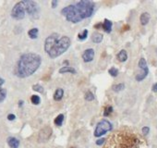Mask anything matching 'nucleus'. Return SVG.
Here are the masks:
<instances>
[{"label":"nucleus","mask_w":157,"mask_h":148,"mask_svg":"<svg viewBox=\"0 0 157 148\" xmlns=\"http://www.w3.org/2000/svg\"><path fill=\"white\" fill-rule=\"evenodd\" d=\"M142 139L129 129H122L112 133L106 139L104 148H143Z\"/></svg>","instance_id":"1"},{"label":"nucleus","mask_w":157,"mask_h":148,"mask_svg":"<svg viewBox=\"0 0 157 148\" xmlns=\"http://www.w3.org/2000/svg\"><path fill=\"white\" fill-rule=\"evenodd\" d=\"M41 62L42 59L39 55L34 53L24 54L17 63L15 74L18 78H27L39 69Z\"/></svg>","instance_id":"2"},{"label":"nucleus","mask_w":157,"mask_h":148,"mask_svg":"<svg viewBox=\"0 0 157 148\" xmlns=\"http://www.w3.org/2000/svg\"><path fill=\"white\" fill-rule=\"evenodd\" d=\"M70 39L67 36H63L58 41L55 43V44L53 46L51 51L48 53L49 56L51 59H55L59 56H61L63 53H65L66 51L68 49V47L70 46Z\"/></svg>","instance_id":"3"},{"label":"nucleus","mask_w":157,"mask_h":148,"mask_svg":"<svg viewBox=\"0 0 157 148\" xmlns=\"http://www.w3.org/2000/svg\"><path fill=\"white\" fill-rule=\"evenodd\" d=\"M61 14L66 17L67 21L72 23H78L83 20V18L81 17L80 13L75 5H70L64 8L61 10Z\"/></svg>","instance_id":"4"},{"label":"nucleus","mask_w":157,"mask_h":148,"mask_svg":"<svg viewBox=\"0 0 157 148\" xmlns=\"http://www.w3.org/2000/svg\"><path fill=\"white\" fill-rule=\"evenodd\" d=\"M75 6L77 7L81 17L83 18V20L86 18L91 17L93 13L94 3L92 1H89V0H82V1L78 2Z\"/></svg>","instance_id":"5"},{"label":"nucleus","mask_w":157,"mask_h":148,"mask_svg":"<svg viewBox=\"0 0 157 148\" xmlns=\"http://www.w3.org/2000/svg\"><path fill=\"white\" fill-rule=\"evenodd\" d=\"M22 2L24 4L25 10H26V12L30 15V17H31L33 19L39 18L40 9L36 2L31 1V0H27V1H22Z\"/></svg>","instance_id":"6"},{"label":"nucleus","mask_w":157,"mask_h":148,"mask_svg":"<svg viewBox=\"0 0 157 148\" xmlns=\"http://www.w3.org/2000/svg\"><path fill=\"white\" fill-rule=\"evenodd\" d=\"M112 124L108 120L102 119L97 124L95 131H94V136L95 137H101L102 135L105 134L107 132H110L112 130Z\"/></svg>","instance_id":"7"},{"label":"nucleus","mask_w":157,"mask_h":148,"mask_svg":"<svg viewBox=\"0 0 157 148\" xmlns=\"http://www.w3.org/2000/svg\"><path fill=\"white\" fill-rule=\"evenodd\" d=\"M25 12H26V10H25V7H24V4L22 1L17 3L14 8L12 9V11H11V16L13 19H15V20H22V19H24L25 17Z\"/></svg>","instance_id":"8"},{"label":"nucleus","mask_w":157,"mask_h":148,"mask_svg":"<svg viewBox=\"0 0 157 148\" xmlns=\"http://www.w3.org/2000/svg\"><path fill=\"white\" fill-rule=\"evenodd\" d=\"M139 68L141 69V72L138 73L136 75V81L138 82H141L142 80H144L147 77L148 73H149V69L147 66V62L145 60V59H141L139 60Z\"/></svg>","instance_id":"9"},{"label":"nucleus","mask_w":157,"mask_h":148,"mask_svg":"<svg viewBox=\"0 0 157 148\" xmlns=\"http://www.w3.org/2000/svg\"><path fill=\"white\" fill-rule=\"evenodd\" d=\"M58 41V34H53L46 38L45 42V50L47 54L51 51V49L53 48V46H55V43Z\"/></svg>","instance_id":"10"},{"label":"nucleus","mask_w":157,"mask_h":148,"mask_svg":"<svg viewBox=\"0 0 157 148\" xmlns=\"http://www.w3.org/2000/svg\"><path fill=\"white\" fill-rule=\"evenodd\" d=\"M52 135V129L46 126L43 129H42L41 132H39V136H38V141L40 143H45L46 142Z\"/></svg>","instance_id":"11"},{"label":"nucleus","mask_w":157,"mask_h":148,"mask_svg":"<svg viewBox=\"0 0 157 148\" xmlns=\"http://www.w3.org/2000/svg\"><path fill=\"white\" fill-rule=\"evenodd\" d=\"M112 25H113L112 21H109V20H107V19H105L104 21V23H102V24H101V23H98V24H96L94 27H95V28L101 27V28H103V30L105 31V33L110 34L111 31H112Z\"/></svg>","instance_id":"12"},{"label":"nucleus","mask_w":157,"mask_h":148,"mask_svg":"<svg viewBox=\"0 0 157 148\" xmlns=\"http://www.w3.org/2000/svg\"><path fill=\"white\" fill-rule=\"evenodd\" d=\"M94 57V50L92 48H89L85 50V52L82 54V59L85 62H91L93 60Z\"/></svg>","instance_id":"13"},{"label":"nucleus","mask_w":157,"mask_h":148,"mask_svg":"<svg viewBox=\"0 0 157 148\" xmlns=\"http://www.w3.org/2000/svg\"><path fill=\"white\" fill-rule=\"evenodd\" d=\"M8 144L11 148H18L20 146V141L15 137H9L8 138Z\"/></svg>","instance_id":"14"},{"label":"nucleus","mask_w":157,"mask_h":148,"mask_svg":"<svg viewBox=\"0 0 157 148\" xmlns=\"http://www.w3.org/2000/svg\"><path fill=\"white\" fill-rule=\"evenodd\" d=\"M5 83L4 79L0 78V103L2 101H4V99L6 98V95H7V90L2 88V85Z\"/></svg>","instance_id":"15"},{"label":"nucleus","mask_w":157,"mask_h":148,"mask_svg":"<svg viewBox=\"0 0 157 148\" xmlns=\"http://www.w3.org/2000/svg\"><path fill=\"white\" fill-rule=\"evenodd\" d=\"M150 19H151V16L148 12H144L141 15V18H140V21H141V25H147L150 21Z\"/></svg>","instance_id":"16"},{"label":"nucleus","mask_w":157,"mask_h":148,"mask_svg":"<svg viewBox=\"0 0 157 148\" xmlns=\"http://www.w3.org/2000/svg\"><path fill=\"white\" fill-rule=\"evenodd\" d=\"M117 59L120 62H125L128 59V54L126 50H121L120 52L117 54Z\"/></svg>","instance_id":"17"},{"label":"nucleus","mask_w":157,"mask_h":148,"mask_svg":"<svg viewBox=\"0 0 157 148\" xmlns=\"http://www.w3.org/2000/svg\"><path fill=\"white\" fill-rule=\"evenodd\" d=\"M63 95H64V91H63V89L58 88V89H56V91L55 92L54 99L55 101H60L63 97Z\"/></svg>","instance_id":"18"},{"label":"nucleus","mask_w":157,"mask_h":148,"mask_svg":"<svg viewBox=\"0 0 157 148\" xmlns=\"http://www.w3.org/2000/svg\"><path fill=\"white\" fill-rule=\"evenodd\" d=\"M67 72H70V73H72V74H75L76 73V69L71 68V67H68V66H65L59 69V73L63 74V73H67Z\"/></svg>","instance_id":"19"},{"label":"nucleus","mask_w":157,"mask_h":148,"mask_svg":"<svg viewBox=\"0 0 157 148\" xmlns=\"http://www.w3.org/2000/svg\"><path fill=\"white\" fill-rule=\"evenodd\" d=\"M92 40L93 43L95 44H99L103 41V35L100 34V33H94L92 36Z\"/></svg>","instance_id":"20"},{"label":"nucleus","mask_w":157,"mask_h":148,"mask_svg":"<svg viewBox=\"0 0 157 148\" xmlns=\"http://www.w3.org/2000/svg\"><path fill=\"white\" fill-rule=\"evenodd\" d=\"M38 33H39L38 29L33 28V29H31L28 31V34H29L30 38H31V39H36V38L38 37Z\"/></svg>","instance_id":"21"},{"label":"nucleus","mask_w":157,"mask_h":148,"mask_svg":"<svg viewBox=\"0 0 157 148\" xmlns=\"http://www.w3.org/2000/svg\"><path fill=\"white\" fill-rule=\"evenodd\" d=\"M63 120H64V115L59 114L58 117L55 118V124L56 126H61L62 123H63Z\"/></svg>","instance_id":"22"},{"label":"nucleus","mask_w":157,"mask_h":148,"mask_svg":"<svg viewBox=\"0 0 157 148\" xmlns=\"http://www.w3.org/2000/svg\"><path fill=\"white\" fill-rule=\"evenodd\" d=\"M125 88L124 83H118V84H116L113 86V90H114L115 92H120Z\"/></svg>","instance_id":"23"},{"label":"nucleus","mask_w":157,"mask_h":148,"mask_svg":"<svg viewBox=\"0 0 157 148\" xmlns=\"http://www.w3.org/2000/svg\"><path fill=\"white\" fill-rule=\"evenodd\" d=\"M31 103H33V105H39L40 104V101H41V99H40V97L38 95H33L31 97Z\"/></svg>","instance_id":"24"},{"label":"nucleus","mask_w":157,"mask_h":148,"mask_svg":"<svg viewBox=\"0 0 157 148\" xmlns=\"http://www.w3.org/2000/svg\"><path fill=\"white\" fill-rule=\"evenodd\" d=\"M84 98H85V100H87V101H92L93 99H94V95H93V94L92 93V92H87L86 94H85V96H84Z\"/></svg>","instance_id":"25"},{"label":"nucleus","mask_w":157,"mask_h":148,"mask_svg":"<svg viewBox=\"0 0 157 148\" xmlns=\"http://www.w3.org/2000/svg\"><path fill=\"white\" fill-rule=\"evenodd\" d=\"M87 35H88V30H84L81 34H78V38L80 40H84L87 38Z\"/></svg>","instance_id":"26"},{"label":"nucleus","mask_w":157,"mask_h":148,"mask_svg":"<svg viewBox=\"0 0 157 148\" xmlns=\"http://www.w3.org/2000/svg\"><path fill=\"white\" fill-rule=\"evenodd\" d=\"M108 72H109V74H110L111 76H113V77H117V76L118 75V70H117V69H116L115 67L111 68V69L108 70Z\"/></svg>","instance_id":"27"},{"label":"nucleus","mask_w":157,"mask_h":148,"mask_svg":"<svg viewBox=\"0 0 157 148\" xmlns=\"http://www.w3.org/2000/svg\"><path fill=\"white\" fill-rule=\"evenodd\" d=\"M33 89L34 90V91H37V92L42 93V94L45 92V90H43V86H41L40 84H34V85L33 86Z\"/></svg>","instance_id":"28"},{"label":"nucleus","mask_w":157,"mask_h":148,"mask_svg":"<svg viewBox=\"0 0 157 148\" xmlns=\"http://www.w3.org/2000/svg\"><path fill=\"white\" fill-rule=\"evenodd\" d=\"M112 112H113V107L111 106H109V107H107L104 109V117H107V116H109Z\"/></svg>","instance_id":"29"},{"label":"nucleus","mask_w":157,"mask_h":148,"mask_svg":"<svg viewBox=\"0 0 157 148\" xmlns=\"http://www.w3.org/2000/svg\"><path fill=\"white\" fill-rule=\"evenodd\" d=\"M149 132H150V128L149 127H143L142 128V133L144 135H147L149 133Z\"/></svg>","instance_id":"30"},{"label":"nucleus","mask_w":157,"mask_h":148,"mask_svg":"<svg viewBox=\"0 0 157 148\" xmlns=\"http://www.w3.org/2000/svg\"><path fill=\"white\" fill-rule=\"evenodd\" d=\"M104 142H105V139L101 138V139H99V140L96 141V144H97V145H101V144H103L104 143Z\"/></svg>","instance_id":"31"},{"label":"nucleus","mask_w":157,"mask_h":148,"mask_svg":"<svg viewBox=\"0 0 157 148\" xmlns=\"http://www.w3.org/2000/svg\"><path fill=\"white\" fill-rule=\"evenodd\" d=\"M15 115H13V114H9V116H8V119L9 120H14L15 119Z\"/></svg>","instance_id":"32"},{"label":"nucleus","mask_w":157,"mask_h":148,"mask_svg":"<svg viewBox=\"0 0 157 148\" xmlns=\"http://www.w3.org/2000/svg\"><path fill=\"white\" fill-rule=\"evenodd\" d=\"M152 90H153V92H154V93H157V83H154V84L153 85V87H152Z\"/></svg>","instance_id":"33"},{"label":"nucleus","mask_w":157,"mask_h":148,"mask_svg":"<svg viewBox=\"0 0 157 148\" xmlns=\"http://www.w3.org/2000/svg\"><path fill=\"white\" fill-rule=\"evenodd\" d=\"M56 6H58V1H56V0H53L52 1V8L55 9Z\"/></svg>","instance_id":"34"},{"label":"nucleus","mask_w":157,"mask_h":148,"mask_svg":"<svg viewBox=\"0 0 157 148\" xmlns=\"http://www.w3.org/2000/svg\"><path fill=\"white\" fill-rule=\"evenodd\" d=\"M22 104H23V102H22V101H21V102H20V106L21 107V106H22Z\"/></svg>","instance_id":"35"},{"label":"nucleus","mask_w":157,"mask_h":148,"mask_svg":"<svg viewBox=\"0 0 157 148\" xmlns=\"http://www.w3.org/2000/svg\"><path fill=\"white\" fill-rule=\"evenodd\" d=\"M71 148H75V147H71Z\"/></svg>","instance_id":"36"},{"label":"nucleus","mask_w":157,"mask_h":148,"mask_svg":"<svg viewBox=\"0 0 157 148\" xmlns=\"http://www.w3.org/2000/svg\"><path fill=\"white\" fill-rule=\"evenodd\" d=\"M156 53H157V50H156Z\"/></svg>","instance_id":"37"}]
</instances>
